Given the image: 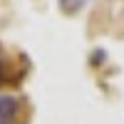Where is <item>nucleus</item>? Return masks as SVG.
<instances>
[{
    "mask_svg": "<svg viewBox=\"0 0 124 124\" xmlns=\"http://www.w3.org/2000/svg\"><path fill=\"white\" fill-rule=\"evenodd\" d=\"M20 114V99L13 94H0V124H15Z\"/></svg>",
    "mask_w": 124,
    "mask_h": 124,
    "instance_id": "f257e3e1",
    "label": "nucleus"
},
{
    "mask_svg": "<svg viewBox=\"0 0 124 124\" xmlns=\"http://www.w3.org/2000/svg\"><path fill=\"white\" fill-rule=\"evenodd\" d=\"M87 0H60V8H62V13H67V15H75L79 13L82 8H85Z\"/></svg>",
    "mask_w": 124,
    "mask_h": 124,
    "instance_id": "f03ea898",
    "label": "nucleus"
},
{
    "mask_svg": "<svg viewBox=\"0 0 124 124\" xmlns=\"http://www.w3.org/2000/svg\"><path fill=\"white\" fill-rule=\"evenodd\" d=\"M104 57H107L104 50H94V52H92V57H89V65H92V67H99L102 62H104Z\"/></svg>",
    "mask_w": 124,
    "mask_h": 124,
    "instance_id": "7ed1b4c3",
    "label": "nucleus"
}]
</instances>
